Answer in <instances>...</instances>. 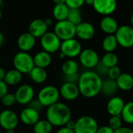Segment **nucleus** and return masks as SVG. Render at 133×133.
I'll return each mask as SVG.
<instances>
[{"label":"nucleus","instance_id":"f257e3e1","mask_svg":"<svg viewBox=\"0 0 133 133\" xmlns=\"http://www.w3.org/2000/svg\"><path fill=\"white\" fill-rule=\"evenodd\" d=\"M103 80L94 71H86L80 75L78 87L80 94L85 98H93L101 92Z\"/></svg>","mask_w":133,"mask_h":133},{"label":"nucleus","instance_id":"f03ea898","mask_svg":"<svg viewBox=\"0 0 133 133\" xmlns=\"http://www.w3.org/2000/svg\"><path fill=\"white\" fill-rule=\"evenodd\" d=\"M71 110L70 107L63 103L57 102L47 107L46 120L56 127H63L71 119Z\"/></svg>","mask_w":133,"mask_h":133},{"label":"nucleus","instance_id":"7ed1b4c3","mask_svg":"<svg viewBox=\"0 0 133 133\" xmlns=\"http://www.w3.org/2000/svg\"><path fill=\"white\" fill-rule=\"evenodd\" d=\"M14 69L23 74H29L34 68L35 64L33 56L26 52L20 51L15 54L13 59Z\"/></svg>","mask_w":133,"mask_h":133},{"label":"nucleus","instance_id":"20e7f679","mask_svg":"<svg viewBox=\"0 0 133 133\" xmlns=\"http://www.w3.org/2000/svg\"><path fill=\"white\" fill-rule=\"evenodd\" d=\"M59 97V89L54 85H46L39 90L37 99L43 107H49L57 103Z\"/></svg>","mask_w":133,"mask_h":133},{"label":"nucleus","instance_id":"39448f33","mask_svg":"<svg viewBox=\"0 0 133 133\" xmlns=\"http://www.w3.org/2000/svg\"><path fill=\"white\" fill-rule=\"evenodd\" d=\"M55 35L62 41L74 38L76 36V26L68 21H57L54 26Z\"/></svg>","mask_w":133,"mask_h":133},{"label":"nucleus","instance_id":"423d86ee","mask_svg":"<svg viewBox=\"0 0 133 133\" xmlns=\"http://www.w3.org/2000/svg\"><path fill=\"white\" fill-rule=\"evenodd\" d=\"M99 128L96 120L88 115L80 117L75 121V133H96Z\"/></svg>","mask_w":133,"mask_h":133},{"label":"nucleus","instance_id":"0eeeda50","mask_svg":"<svg viewBox=\"0 0 133 133\" xmlns=\"http://www.w3.org/2000/svg\"><path fill=\"white\" fill-rule=\"evenodd\" d=\"M114 36L118 45L128 49L133 46V28L129 25H123L118 28Z\"/></svg>","mask_w":133,"mask_h":133},{"label":"nucleus","instance_id":"6e6552de","mask_svg":"<svg viewBox=\"0 0 133 133\" xmlns=\"http://www.w3.org/2000/svg\"><path fill=\"white\" fill-rule=\"evenodd\" d=\"M40 43L42 48L43 49V51L52 54L59 50L61 40L55 35L54 32L47 31L40 38Z\"/></svg>","mask_w":133,"mask_h":133},{"label":"nucleus","instance_id":"1a4fd4ad","mask_svg":"<svg viewBox=\"0 0 133 133\" xmlns=\"http://www.w3.org/2000/svg\"><path fill=\"white\" fill-rule=\"evenodd\" d=\"M59 50L65 57L75 58L79 56L80 52L82 50V48L81 43L74 38L71 39L62 41Z\"/></svg>","mask_w":133,"mask_h":133},{"label":"nucleus","instance_id":"9d476101","mask_svg":"<svg viewBox=\"0 0 133 133\" xmlns=\"http://www.w3.org/2000/svg\"><path fill=\"white\" fill-rule=\"evenodd\" d=\"M79 62L85 68L92 69L99 62V57L96 51L92 49H82L79 54Z\"/></svg>","mask_w":133,"mask_h":133},{"label":"nucleus","instance_id":"9b49d317","mask_svg":"<svg viewBox=\"0 0 133 133\" xmlns=\"http://www.w3.org/2000/svg\"><path fill=\"white\" fill-rule=\"evenodd\" d=\"M16 101L21 105H28L35 97L34 88L28 84L20 85L14 93Z\"/></svg>","mask_w":133,"mask_h":133},{"label":"nucleus","instance_id":"f8f14e48","mask_svg":"<svg viewBox=\"0 0 133 133\" xmlns=\"http://www.w3.org/2000/svg\"><path fill=\"white\" fill-rule=\"evenodd\" d=\"M19 123V117L12 110H4L0 112V126L3 129H15Z\"/></svg>","mask_w":133,"mask_h":133},{"label":"nucleus","instance_id":"ddd939ff","mask_svg":"<svg viewBox=\"0 0 133 133\" xmlns=\"http://www.w3.org/2000/svg\"><path fill=\"white\" fill-rule=\"evenodd\" d=\"M117 0H94L93 8L98 14L110 16L117 9Z\"/></svg>","mask_w":133,"mask_h":133},{"label":"nucleus","instance_id":"4468645a","mask_svg":"<svg viewBox=\"0 0 133 133\" xmlns=\"http://www.w3.org/2000/svg\"><path fill=\"white\" fill-rule=\"evenodd\" d=\"M59 96L65 100L72 101L76 99L79 95L80 92L77 84L64 82L59 89Z\"/></svg>","mask_w":133,"mask_h":133},{"label":"nucleus","instance_id":"2eb2a0df","mask_svg":"<svg viewBox=\"0 0 133 133\" xmlns=\"http://www.w3.org/2000/svg\"><path fill=\"white\" fill-rule=\"evenodd\" d=\"M48 31V26L42 19H35L32 21L28 27V32L35 38H41Z\"/></svg>","mask_w":133,"mask_h":133},{"label":"nucleus","instance_id":"dca6fc26","mask_svg":"<svg viewBox=\"0 0 133 133\" xmlns=\"http://www.w3.org/2000/svg\"><path fill=\"white\" fill-rule=\"evenodd\" d=\"M95 28L89 22H82L76 26V36L82 40L87 41L92 39L95 35Z\"/></svg>","mask_w":133,"mask_h":133},{"label":"nucleus","instance_id":"f3484780","mask_svg":"<svg viewBox=\"0 0 133 133\" xmlns=\"http://www.w3.org/2000/svg\"><path fill=\"white\" fill-rule=\"evenodd\" d=\"M124 101L119 96H112L107 104V110L110 116H121L124 107Z\"/></svg>","mask_w":133,"mask_h":133},{"label":"nucleus","instance_id":"a211bd4d","mask_svg":"<svg viewBox=\"0 0 133 133\" xmlns=\"http://www.w3.org/2000/svg\"><path fill=\"white\" fill-rule=\"evenodd\" d=\"M36 44V38L29 32L21 34L17 39V46L22 52H28L31 50Z\"/></svg>","mask_w":133,"mask_h":133},{"label":"nucleus","instance_id":"6ab92c4d","mask_svg":"<svg viewBox=\"0 0 133 133\" xmlns=\"http://www.w3.org/2000/svg\"><path fill=\"white\" fill-rule=\"evenodd\" d=\"M39 112L28 107L23 109L20 114V120L26 125H34L38 121H39Z\"/></svg>","mask_w":133,"mask_h":133},{"label":"nucleus","instance_id":"aec40b11","mask_svg":"<svg viewBox=\"0 0 133 133\" xmlns=\"http://www.w3.org/2000/svg\"><path fill=\"white\" fill-rule=\"evenodd\" d=\"M99 26L101 30L107 35H114L119 28L117 21L110 16L104 17L101 20Z\"/></svg>","mask_w":133,"mask_h":133},{"label":"nucleus","instance_id":"412c9836","mask_svg":"<svg viewBox=\"0 0 133 133\" xmlns=\"http://www.w3.org/2000/svg\"><path fill=\"white\" fill-rule=\"evenodd\" d=\"M33 60L35 66L45 69L52 63V56L51 54L42 50L37 52L33 56Z\"/></svg>","mask_w":133,"mask_h":133},{"label":"nucleus","instance_id":"4be33fe9","mask_svg":"<svg viewBox=\"0 0 133 133\" xmlns=\"http://www.w3.org/2000/svg\"><path fill=\"white\" fill-rule=\"evenodd\" d=\"M118 89L129 91L133 89V76L128 73H121L116 79Z\"/></svg>","mask_w":133,"mask_h":133},{"label":"nucleus","instance_id":"5701e85b","mask_svg":"<svg viewBox=\"0 0 133 133\" xmlns=\"http://www.w3.org/2000/svg\"><path fill=\"white\" fill-rule=\"evenodd\" d=\"M118 90V87L116 82V80L107 78L103 81L101 92H103L106 96H114L116 92Z\"/></svg>","mask_w":133,"mask_h":133},{"label":"nucleus","instance_id":"b1692460","mask_svg":"<svg viewBox=\"0 0 133 133\" xmlns=\"http://www.w3.org/2000/svg\"><path fill=\"white\" fill-rule=\"evenodd\" d=\"M30 78L36 84H42L44 83L48 77L47 72L45 69L34 66V68L29 73Z\"/></svg>","mask_w":133,"mask_h":133},{"label":"nucleus","instance_id":"393cba45","mask_svg":"<svg viewBox=\"0 0 133 133\" xmlns=\"http://www.w3.org/2000/svg\"><path fill=\"white\" fill-rule=\"evenodd\" d=\"M22 78L23 75L21 72L16 69H12L6 72L3 81L7 85H17L22 81Z\"/></svg>","mask_w":133,"mask_h":133},{"label":"nucleus","instance_id":"a878e982","mask_svg":"<svg viewBox=\"0 0 133 133\" xmlns=\"http://www.w3.org/2000/svg\"><path fill=\"white\" fill-rule=\"evenodd\" d=\"M79 66L77 61L69 59L66 60L61 66V71L63 74V75H71L74 74L78 73Z\"/></svg>","mask_w":133,"mask_h":133},{"label":"nucleus","instance_id":"bb28decb","mask_svg":"<svg viewBox=\"0 0 133 133\" xmlns=\"http://www.w3.org/2000/svg\"><path fill=\"white\" fill-rule=\"evenodd\" d=\"M69 8L65 3L55 5L52 10V16L57 21H62L66 20L69 12Z\"/></svg>","mask_w":133,"mask_h":133},{"label":"nucleus","instance_id":"cd10ccee","mask_svg":"<svg viewBox=\"0 0 133 133\" xmlns=\"http://www.w3.org/2000/svg\"><path fill=\"white\" fill-rule=\"evenodd\" d=\"M117 45L118 44L114 35H108L103 38L102 42L103 49L106 52H114Z\"/></svg>","mask_w":133,"mask_h":133},{"label":"nucleus","instance_id":"c85d7f7f","mask_svg":"<svg viewBox=\"0 0 133 133\" xmlns=\"http://www.w3.org/2000/svg\"><path fill=\"white\" fill-rule=\"evenodd\" d=\"M121 117L124 122L128 124H133V101L124 104L123 110L121 114Z\"/></svg>","mask_w":133,"mask_h":133},{"label":"nucleus","instance_id":"c756f323","mask_svg":"<svg viewBox=\"0 0 133 133\" xmlns=\"http://www.w3.org/2000/svg\"><path fill=\"white\" fill-rule=\"evenodd\" d=\"M52 125L47 120H39L33 125L34 133H50Z\"/></svg>","mask_w":133,"mask_h":133},{"label":"nucleus","instance_id":"7c9ffc66","mask_svg":"<svg viewBox=\"0 0 133 133\" xmlns=\"http://www.w3.org/2000/svg\"><path fill=\"white\" fill-rule=\"evenodd\" d=\"M100 62L105 65L107 68H110L114 66H117L118 56L114 52H106L101 58Z\"/></svg>","mask_w":133,"mask_h":133},{"label":"nucleus","instance_id":"2f4dec72","mask_svg":"<svg viewBox=\"0 0 133 133\" xmlns=\"http://www.w3.org/2000/svg\"><path fill=\"white\" fill-rule=\"evenodd\" d=\"M66 21L71 22L75 26L78 25L82 22V16L79 9H70Z\"/></svg>","mask_w":133,"mask_h":133},{"label":"nucleus","instance_id":"473e14b6","mask_svg":"<svg viewBox=\"0 0 133 133\" xmlns=\"http://www.w3.org/2000/svg\"><path fill=\"white\" fill-rule=\"evenodd\" d=\"M122 121L121 116H110L108 121V126L115 131L122 127Z\"/></svg>","mask_w":133,"mask_h":133},{"label":"nucleus","instance_id":"72a5a7b5","mask_svg":"<svg viewBox=\"0 0 133 133\" xmlns=\"http://www.w3.org/2000/svg\"><path fill=\"white\" fill-rule=\"evenodd\" d=\"M1 102H2L3 105L5 106V107H12V106H14V105L17 103L14 94H13V93H9V92H8L7 94H6V95L1 99Z\"/></svg>","mask_w":133,"mask_h":133},{"label":"nucleus","instance_id":"f704fd0d","mask_svg":"<svg viewBox=\"0 0 133 133\" xmlns=\"http://www.w3.org/2000/svg\"><path fill=\"white\" fill-rule=\"evenodd\" d=\"M121 74V68L118 66H112V68H110L108 69L107 76H108V78H110V79L116 80L120 76Z\"/></svg>","mask_w":133,"mask_h":133},{"label":"nucleus","instance_id":"c9c22d12","mask_svg":"<svg viewBox=\"0 0 133 133\" xmlns=\"http://www.w3.org/2000/svg\"><path fill=\"white\" fill-rule=\"evenodd\" d=\"M65 4L69 9H80L85 4V0H66Z\"/></svg>","mask_w":133,"mask_h":133},{"label":"nucleus","instance_id":"e433bc0d","mask_svg":"<svg viewBox=\"0 0 133 133\" xmlns=\"http://www.w3.org/2000/svg\"><path fill=\"white\" fill-rule=\"evenodd\" d=\"M95 69H96L95 72L96 74H98L101 77V75H107V72H108V69L109 68H107L105 65H103L100 62V60H99V62L98 63V64L96 66Z\"/></svg>","mask_w":133,"mask_h":133},{"label":"nucleus","instance_id":"4c0bfd02","mask_svg":"<svg viewBox=\"0 0 133 133\" xmlns=\"http://www.w3.org/2000/svg\"><path fill=\"white\" fill-rule=\"evenodd\" d=\"M28 105L29 107H31V108H32V109H34V110L38 111V112H40V111L42 110V108L44 107L42 105V103L38 101V99H33Z\"/></svg>","mask_w":133,"mask_h":133},{"label":"nucleus","instance_id":"58836bf2","mask_svg":"<svg viewBox=\"0 0 133 133\" xmlns=\"http://www.w3.org/2000/svg\"><path fill=\"white\" fill-rule=\"evenodd\" d=\"M79 76H80V75L78 73L74 74V75H64L65 82H70V83L78 84V80H79Z\"/></svg>","mask_w":133,"mask_h":133},{"label":"nucleus","instance_id":"ea45409f","mask_svg":"<svg viewBox=\"0 0 133 133\" xmlns=\"http://www.w3.org/2000/svg\"><path fill=\"white\" fill-rule=\"evenodd\" d=\"M8 93V85L4 81H0V99Z\"/></svg>","mask_w":133,"mask_h":133},{"label":"nucleus","instance_id":"a19ab883","mask_svg":"<svg viewBox=\"0 0 133 133\" xmlns=\"http://www.w3.org/2000/svg\"><path fill=\"white\" fill-rule=\"evenodd\" d=\"M114 130L110 128L108 125H103L101 127H99L96 133H114Z\"/></svg>","mask_w":133,"mask_h":133},{"label":"nucleus","instance_id":"79ce46f5","mask_svg":"<svg viewBox=\"0 0 133 133\" xmlns=\"http://www.w3.org/2000/svg\"><path fill=\"white\" fill-rule=\"evenodd\" d=\"M114 133H133V130L128 127H121V128L115 130Z\"/></svg>","mask_w":133,"mask_h":133},{"label":"nucleus","instance_id":"37998d69","mask_svg":"<svg viewBox=\"0 0 133 133\" xmlns=\"http://www.w3.org/2000/svg\"><path fill=\"white\" fill-rule=\"evenodd\" d=\"M56 133H75V131L74 130H71L70 128H68L65 126H63V127H60L57 132Z\"/></svg>","mask_w":133,"mask_h":133},{"label":"nucleus","instance_id":"c03bdc74","mask_svg":"<svg viewBox=\"0 0 133 133\" xmlns=\"http://www.w3.org/2000/svg\"><path fill=\"white\" fill-rule=\"evenodd\" d=\"M65 127H66L68 128H70L71 130H74L75 129V121H73V120H69L68 122H66L64 125Z\"/></svg>","mask_w":133,"mask_h":133},{"label":"nucleus","instance_id":"a18cd8bd","mask_svg":"<svg viewBox=\"0 0 133 133\" xmlns=\"http://www.w3.org/2000/svg\"><path fill=\"white\" fill-rule=\"evenodd\" d=\"M6 75V71L4 70V68H1L0 66V81H3L4 78Z\"/></svg>","mask_w":133,"mask_h":133},{"label":"nucleus","instance_id":"49530a36","mask_svg":"<svg viewBox=\"0 0 133 133\" xmlns=\"http://www.w3.org/2000/svg\"><path fill=\"white\" fill-rule=\"evenodd\" d=\"M4 41H5V37H4V35L3 34V32L0 31V47H2L3 43H4Z\"/></svg>","mask_w":133,"mask_h":133},{"label":"nucleus","instance_id":"de8ad7c7","mask_svg":"<svg viewBox=\"0 0 133 133\" xmlns=\"http://www.w3.org/2000/svg\"><path fill=\"white\" fill-rule=\"evenodd\" d=\"M52 1L56 5H58V4H64L66 0H52Z\"/></svg>","mask_w":133,"mask_h":133},{"label":"nucleus","instance_id":"09e8293b","mask_svg":"<svg viewBox=\"0 0 133 133\" xmlns=\"http://www.w3.org/2000/svg\"><path fill=\"white\" fill-rule=\"evenodd\" d=\"M45 24H47V26H48V27L52 24V19H51V18H46V19L45 20Z\"/></svg>","mask_w":133,"mask_h":133},{"label":"nucleus","instance_id":"8fccbe9b","mask_svg":"<svg viewBox=\"0 0 133 133\" xmlns=\"http://www.w3.org/2000/svg\"><path fill=\"white\" fill-rule=\"evenodd\" d=\"M94 3V0H85V3L88 6H92Z\"/></svg>","mask_w":133,"mask_h":133},{"label":"nucleus","instance_id":"3c124183","mask_svg":"<svg viewBox=\"0 0 133 133\" xmlns=\"http://www.w3.org/2000/svg\"><path fill=\"white\" fill-rule=\"evenodd\" d=\"M6 133H15V131L14 129H9V130H6Z\"/></svg>","mask_w":133,"mask_h":133},{"label":"nucleus","instance_id":"603ef678","mask_svg":"<svg viewBox=\"0 0 133 133\" xmlns=\"http://www.w3.org/2000/svg\"><path fill=\"white\" fill-rule=\"evenodd\" d=\"M130 23H131V24L133 26V14L131 15V17H130Z\"/></svg>","mask_w":133,"mask_h":133},{"label":"nucleus","instance_id":"864d4df0","mask_svg":"<svg viewBox=\"0 0 133 133\" xmlns=\"http://www.w3.org/2000/svg\"><path fill=\"white\" fill-rule=\"evenodd\" d=\"M2 17H3V12H2L1 9H0V21L2 20Z\"/></svg>","mask_w":133,"mask_h":133},{"label":"nucleus","instance_id":"5fc2aeb1","mask_svg":"<svg viewBox=\"0 0 133 133\" xmlns=\"http://www.w3.org/2000/svg\"><path fill=\"white\" fill-rule=\"evenodd\" d=\"M3 0H0V6H1V4L3 3Z\"/></svg>","mask_w":133,"mask_h":133},{"label":"nucleus","instance_id":"6e6d98bb","mask_svg":"<svg viewBox=\"0 0 133 133\" xmlns=\"http://www.w3.org/2000/svg\"><path fill=\"white\" fill-rule=\"evenodd\" d=\"M19 133H28V132H26V131H21V132H19Z\"/></svg>","mask_w":133,"mask_h":133},{"label":"nucleus","instance_id":"4d7b16f0","mask_svg":"<svg viewBox=\"0 0 133 133\" xmlns=\"http://www.w3.org/2000/svg\"><path fill=\"white\" fill-rule=\"evenodd\" d=\"M50 133H53V132H50Z\"/></svg>","mask_w":133,"mask_h":133},{"label":"nucleus","instance_id":"13d9d810","mask_svg":"<svg viewBox=\"0 0 133 133\" xmlns=\"http://www.w3.org/2000/svg\"><path fill=\"white\" fill-rule=\"evenodd\" d=\"M0 133H2V132H1V131H0Z\"/></svg>","mask_w":133,"mask_h":133},{"label":"nucleus","instance_id":"bf43d9fd","mask_svg":"<svg viewBox=\"0 0 133 133\" xmlns=\"http://www.w3.org/2000/svg\"><path fill=\"white\" fill-rule=\"evenodd\" d=\"M132 49H133V46H132Z\"/></svg>","mask_w":133,"mask_h":133}]
</instances>
